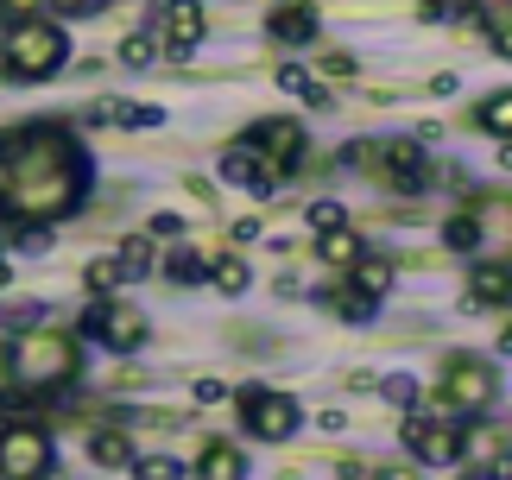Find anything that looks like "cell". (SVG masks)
Returning a JSON list of instances; mask_svg holds the SVG:
<instances>
[{
  "mask_svg": "<svg viewBox=\"0 0 512 480\" xmlns=\"http://www.w3.org/2000/svg\"><path fill=\"white\" fill-rule=\"evenodd\" d=\"M159 57H165V45H159L152 32L121 38V64H127V70H159Z\"/></svg>",
  "mask_w": 512,
  "mask_h": 480,
  "instance_id": "25",
  "label": "cell"
},
{
  "mask_svg": "<svg viewBox=\"0 0 512 480\" xmlns=\"http://www.w3.org/2000/svg\"><path fill=\"white\" fill-rule=\"evenodd\" d=\"M443 240H449V247H456V253H475L481 247V222H475V215H449V228H443Z\"/></svg>",
  "mask_w": 512,
  "mask_h": 480,
  "instance_id": "27",
  "label": "cell"
},
{
  "mask_svg": "<svg viewBox=\"0 0 512 480\" xmlns=\"http://www.w3.org/2000/svg\"><path fill=\"white\" fill-rule=\"evenodd\" d=\"M386 398H392V405H411V398H418V386L399 373V379H386Z\"/></svg>",
  "mask_w": 512,
  "mask_h": 480,
  "instance_id": "39",
  "label": "cell"
},
{
  "mask_svg": "<svg viewBox=\"0 0 512 480\" xmlns=\"http://www.w3.org/2000/svg\"><path fill=\"white\" fill-rule=\"evenodd\" d=\"M51 474V436L38 424L0 430V480H45Z\"/></svg>",
  "mask_w": 512,
  "mask_h": 480,
  "instance_id": "8",
  "label": "cell"
},
{
  "mask_svg": "<svg viewBox=\"0 0 512 480\" xmlns=\"http://www.w3.org/2000/svg\"><path fill=\"white\" fill-rule=\"evenodd\" d=\"M196 474H203V480H247V455L234 443H209L203 462H196Z\"/></svg>",
  "mask_w": 512,
  "mask_h": 480,
  "instance_id": "16",
  "label": "cell"
},
{
  "mask_svg": "<svg viewBox=\"0 0 512 480\" xmlns=\"http://www.w3.org/2000/svg\"><path fill=\"white\" fill-rule=\"evenodd\" d=\"M500 348H506V354H512V323H506V335H500Z\"/></svg>",
  "mask_w": 512,
  "mask_h": 480,
  "instance_id": "46",
  "label": "cell"
},
{
  "mask_svg": "<svg viewBox=\"0 0 512 480\" xmlns=\"http://www.w3.org/2000/svg\"><path fill=\"white\" fill-rule=\"evenodd\" d=\"M456 480H494V474H487V468H468V474H456Z\"/></svg>",
  "mask_w": 512,
  "mask_h": 480,
  "instance_id": "44",
  "label": "cell"
},
{
  "mask_svg": "<svg viewBox=\"0 0 512 480\" xmlns=\"http://www.w3.org/2000/svg\"><path fill=\"white\" fill-rule=\"evenodd\" d=\"M83 285H89L95 297H108L114 285H127V278H121V266H114V259H89V272H83Z\"/></svg>",
  "mask_w": 512,
  "mask_h": 480,
  "instance_id": "30",
  "label": "cell"
},
{
  "mask_svg": "<svg viewBox=\"0 0 512 480\" xmlns=\"http://www.w3.org/2000/svg\"><path fill=\"white\" fill-rule=\"evenodd\" d=\"M89 455H95L102 468H133V443H127V430H114V424L89 436Z\"/></svg>",
  "mask_w": 512,
  "mask_h": 480,
  "instance_id": "19",
  "label": "cell"
},
{
  "mask_svg": "<svg viewBox=\"0 0 512 480\" xmlns=\"http://www.w3.org/2000/svg\"><path fill=\"white\" fill-rule=\"evenodd\" d=\"M38 7H45V0H0V26H26V19H38Z\"/></svg>",
  "mask_w": 512,
  "mask_h": 480,
  "instance_id": "33",
  "label": "cell"
},
{
  "mask_svg": "<svg viewBox=\"0 0 512 480\" xmlns=\"http://www.w3.org/2000/svg\"><path fill=\"white\" fill-rule=\"evenodd\" d=\"M70 57V38L57 19H26V26L7 32V45H0V76L7 83H45V76L64 70Z\"/></svg>",
  "mask_w": 512,
  "mask_h": 480,
  "instance_id": "3",
  "label": "cell"
},
{
  "mask_svg": "<svg viewBox=\"0 0 512 480\" xmlns=\"http://www.w3.org/2000/svg\"><path fill=\"white\" fill-rule=\"evenodd\" d=\"M108 297H95V304L83 310V323H76V342H108Z\"/></svg>",
  "mask_w": 512,
  "mask_h": 480,
  "instance_id": "29",
  "label": "cell"
},
{
  "mask_svg": "<svg viewBox=\"0 0 512 480\" xmlns=\"http://www.w3.org/2000/svg\"><path fill=\"white\" fill-rule=\"evenodd\" d=\"M13 285V266H7V259H0V291H7Z\"/></svg>",
  "mask_w": 512,
  "mask_h": 480,
  "instance_id": "45",
  "label": "cell"
},
{
  "mask_svg": "<svg viewBox=\"0 0 512 480\" xmlns=\"http://www.w3.org/2000/svg\"><path fill=\"white\" fill-rule=\"evenodd\" d=\"M83 367V342L64 329H32V335H13L7 342V379L19 392H45V386H64Z\"/></svg>",
  "mask_w": 512,
  "mask_h": 480,
  "instance_id": "2",
  "label": "cell"
},
{
  "mask_svg": "<svg viewBox=\"0 0 512 480\" xmlns=\"http://www.w3.org/2000/svg\"><path fill=\"white\" fill-rule=\"evenodd\" d=\"M222 398H228L222 379H196V405H222Z\"/></svg>",
  "mask_w": 512,
  "mask_h": 480,
  "instance_id": "38",
  "label": "cell"
},
{
  "mask_svg": "<svg viewBox=\"0 0 512 480\" xmlns=\"http://www.w3.org/2000/svg\"><path fill=\"white\" fill-rule=\"evenodd\" d=\"M475 127H481V133H494V139H512V89L487 95V102L475 108Z\"/></svg>",
  "mask_w": 512,
  "mask_h": 480,
  "instance_id": "22",
  "label": "cell"
},
{
  "mask_svg": "<svg viewBox=\"0 0 512 480\" xmlns=\"http://www.w3.org/2000/svg\"><path fill=\"white\" fill-rule=\"evenodd\" d=\"M373 158H380V184L399 190V196H418V190H430V177H437L418 139H386V146H373Z\"/></svg>",
  "mask_w": 512,
  "mask_h": 480,
  "instance_id": "9",
  "label": "cell"
},
{
  "mask_svg": "<svg viewBox=\"0 0 512 480\" xmlns=\"http://www.w3.org/2000/svg\"><path fill=\"white\" fill-rule=\"evenodd\" d=\"M209 285L222 291V297H247V285H253V266H247L241 253H222V259L209 266Z\"/></svg>",
  "mask_w": 512,
  "mask_h": 480,
  "instance_id": "18",
  "label": "cell"
},
{
  "mask_svg": "<svg viewBox=\"0 0 512 480\" xmlns=\"http://www.w3.org/2000/svg\"><path fill=\"white\" fill-rule=\"evenodd\" d=\"M45 304H38V297H19V304H7V310H0V329H7V335H32V329H45Z\"/></svg>",
  "mask_w": 512,
  "mask_h": 480,
  "instance_id": "23",
  "label": "cell"
},
{
  "mask_svg": "<svg viewBox=\"0 0 512 480\" xmlns=\"http://www.w3.org/2000/svg\"><path fill=\"white\" fill-rule=\"evenodd\" d=\"M418 7H424V19H449V13H468L475 0H418Z\"/></svg>",
  "mask_w": 512,
  "mask_h": 480,
  "instance_id": "36",
  "label": "cell"
},
{
  "mask_svg": "<svg viewBox=\"0 0 512 480\" xmlns=\"http://www.w3.org/2000/svg\"><path fill=\"white\" fill-rule=\"evenodd\" d=\"M373 480H424V468H380Z\"/></svg>",
  "mask_w": 512,
  "mask_h": 480,
  "instance_id": "40",
  "label": "cell"
},
{
  "mask_svg": "<svg viewBox=\"0 0 512 480\" xmlns=\"http://www.w3.org/2000/svg\"><path fill=\"white\" fill-rule=\"evenodd\" d=\"M45 7L64 19H89V13H102V0H45Z\"/></svg>",
  "mask_w": 512,
  "mask_h": 480,
  "instance_id": "34",
  "label": "cell"
},
{
  "mask_svg": "<svg viewBox=\"0 0 512 480\" xmlns=\"http://www.w3.org/2000/svg\"><path fill=\"white\" fill-rule=\"evenodd\" d=\"M247 146L260 152L279 177H291V171H298V158H304V127H298V120H260V127L247 133Z\"/></svg>",
  "mask_w": 512,
  "mask_h": 480,
  "instance_id": "10",
  "label": "cell"
},
{
  "mask_svg": "<svg viewBox=\"0 0 512 480\" xmlns=\"http://www.w3.org/2000/svg\"><path fill=\"white\" fill-rule=\"evenodd\" d=\"M241 424H247V436H260V443H285V436H298L304 411L291 405L285 392H266V386H241Z\"/></svg>",
  "mask_w": 512,
  "mask_h": 480,
  "instance_id": "6",
  "label": "cell"
},
{
  "mask_svg": "<svg viewBox=\"0 0 512 480\" xmlns=\"http://www.w3.org/2000/svg\"><path fill=\"white\" fill-rule=\"evenodd\" d=\"M399 436H405V449H418L424 468H456L462 462V417H424L418 405H411Z\"/></svg>",
  "mask_w": 512,
  "mask_h": 480,
  "instance_id": "5",
  "label": "cell"
},
{
  "mask_svg": "<svg viewBox=\"0 0 512 480\" xmlns=\"http://www.w3.org/2000/svg\"><path fill=\"white\" fill-rule=\"evenodd\" d=\"M127 127H165V108H159V102H140V108H133V120H127Z\"/></svg>",
  "mask_w": 512,
  "mask_h": 480,
  "instance_id": "37",
  "label": "cell"
},
{
  "mask_svg": "<svg viewBox=\"0 0 512 480\" xmlns=\"http://www.w3.org/2000/svg\"><path fill=\"white\" fill-rule=\"evenodd\" d=\"M487 474H494V480H512V455H500V462L487 468Z\"/></svg>",
  "mask_w": 512,
  "mask_h": 480,
  "instance_id": "42",
  "label": "cell"
},
{
  "mask_svg": "<svg viewBox=\"0 0 512 480\" xmlns=\"http://www.w3.org/2000/svg\"><path fill=\"white\" fill-rule=\"evenodd\" d=\"M152 38L165 45V57H190L209 38L203 0H159V7H152Z\"/></svg>",
  "mask_w": 512,
  "mask_h": 480,
  "instance_id": "7",
  "label": "cell"
},
{
  "mask_svg": "<svg viewBox=\"0 0 512 480\" xmlns=\"http://www.w3.org/2000/svg\"><path fill=\"white\" fill-rule=\"evenodd\" d=\"M146 335H152V329H146V316H140V310L114 304V310H108V342H102V348H114V354H140V348H146Z\"/></svg>",
  "mask_w": 512,
  "mask_h": 480,
  "instance_id": "14",
  "label": "cell"
},
{
  "mask_svg": "<svg viewBox=\"0 0 512 480\" xmlns=\"http://www.w3.org/2000/svg\"><path fill=\"white\" fill-rule=\"evenodd\" d=\"M165 278H171V285H209V259L190 253V247H177V253L165 259Z\"/></svg>",
  "mask_w": 512,
  "mask_h": 480,
  "instance_id": "24",
  "label": "cell"
},
{
  "mask_svg": "<svg viewBox=\"0 0 512 480\" xmlns=\"http://www.w3.org/2000/svg\"><path fill=\"white\" fill-rule=\"evenodd\" d=\"M89 190V152L64 127L0 133V215L19 222H64Z\"/></svg>",
  "mask_w": 512,
  "mask_h": 480,
  "instance_id": "1",
  "label": "cell"
},
{
  "mask_svg": "<svg viewBox=\"0 0 512 480\" xmlns=\"http://www.w3.org/2000/svg\"><path fill=\"white\" fill-rule=\"evenodd\" d=\"M279 89H285V95H298V102H310V108H329V89H323L304 64H279Z\"/></svg>",
  "mask_w": 512,
  "mask_h": 480,
  "instance_id": "21",
  "label": "cell"
},
{
  "mask_svg": "<svg viewBox=\"0 0 512 480\" xmlns=\"http://www.w3.org/2000/svg\"><path fill=\"white\" fill-rule=\"evenodd\" d=\"M342 480H373V474H367L361 462H348V468H342Z\"/></svg>",
  "mask_w": 512,
  "mask_h": 480,
  "instance_id": "43",
  "label": "cell"
},
{
  "mask_svg": "<svg viewBox=\"0 0 512 480\" xmlns=\"http://www.w3.org/2000/svg\"><path fill=\"white\" fill-rule=\"evenodd\" d=\"M494 51H500V57H512V26H500V32H494Z\"/></svg>",
  "mask_w": 512,
  "mask_h": 480,
  "instance_id": "41",
  "label": "cell"
},
{
  "mask_svg": "<svg viewBox=\"0 0 512 480\" xmlns=\"http://www.w3.org/2000/svg\"><path fill=\"white\" fill-rule=\"evenodd\" d=\"M114 266H121L127 285H140V278H152V266H159V253H152V234H127L121 247H114Z\"/></svg>",
  "mask_w": 512,
  "mask_h": 480,
  "instance_id": "15",
  "label": "cell"
},
{
  "mask_svg": "<svg viewBox=\"0 0 512 480\" xmlns=\"http://www.w3.org/2000/svg\"><path fill=\"white\" fill-rule=\"evenodd\" d=\"M494 392H500V379L481 354H449L443 360V411L449 417H481L494 405Z\"/></svg>",
  "mask_w": 512,
  "mask_h": 480,
  "instance_id": "4",
  "label": "cell"
},
{
  "mask_svg": "<svg viewBox=\"0 0 512 480\" xmlns=\"http://www.w3.org/2000/svg\"><path fill=\"white\" fill-rule=\"evenodd\" d=\"M140 480H184V462L177 455H146V462H133Z\"/></svg>",
  "mask_w": 512,
  "mask_h": 480,
  "instance_id": "32",
  "label": "cell"
},
{
  "mask_svg": "<svg viewBox=\"0 0 512 480\" xmlns=\"http://www.w3.org/2000/svg\"><path fill=\"white\" fill-rule=\"evenodd\" d=\"M317 253L329 259V266H348V272H354V266L367 259V247H361V234H354V228H336V234H323V240H317Z\"/></svg>",
  "mask_w": 512,
  "mask_h": 480,
  "instance_id": "20",
  "label": "cell"
},
{
  "mask_svg": "<svg viewBox=\"0 0 512 480\" xmlns=\"http://www.w3.org/2000/svg\"><path fill=\"white\" fill-rule=\"evenodd\" d=\"M215 171H222V184H241V190H253V196H272V190H279V171H272L266 158L247 146V139H234Z\"/></svg>",
  "mask_w": 512,
  "mask_h": 480,
  "instance_id": "11",
  "label": "cell"
},
{
  "mask_svg": "<svg viewBox=\"0 0 512 480\" xmlns=\"http://www.w3.org/2000/svg\"><path fill=\"white\" fill-rule=\"evenodd\" d=\"M317 32H323V19H317V7H304V0H285V7L266 13L272 45H317Z\"/></svg>",
  "mask_w": 512,
  "mask_h": 480,
  "instance_id": "12",
  "label": "cell"
},
{
  "mask_svg": "<svg viewBox=\"0 0 512 480\" xmlns=\"http://www.w3.org/2000/svg\"><path fill=\"white\" fill-rule=\"evenodd\" d=\"M51 247V222H19L13 228V253H45Z\"/></svg>",
  "mask_w": 512,
  "mask_h": 480,
  "instance_id": "31",
  "label": "cell"
},
{
  "mask_svg": "<svg viewBox=\"0 0 512 480\" xmlns=\"http://www.w3.org/2000/svg\"><path fill=\"white\" fill-rule=\"evenodd\" d=\"M468 304H512V266L506 259H481L475 272H468Z\"/></svg>",
  "mask_w": 512,
  "mask_h": 480,
  "instance_id": "13",
  "label": "cell"
},
{
  "mask_svg": "<svg viewBox=\"0 0 512 480\" xmlns=\"http://www.w3.org/2000/svg\"><path fill=\"white\" fill-rule=\"evenodd\" d=\"M304 222H310V234L323 240V234H336V228H348V209L336 203V196H317V203L304 209Z\"/></svg>",
  "mask_w": 512,
  "mask_h": 480,
  "instance_id": "26",
  "label": "cell"
},
{
  "mask_svg": "<svg viewBox=\"0 0 512 480\" xmlns=\"http://www.w3.org/2000/svg\"><path fill=\"white\" fill-rule=\"evenodd\" d=\"M146 234H152V240H177V234H184V215H171V209H165V215H152V228H146Z\"/></svg>",
  "mask_w": 512,
  "mask_h": 480,
  "instance_id": "35",
  "label": "cell"
},
{
  "mask_svg": "<svg viewBox=\"0 0 512 480\" xmlns=\"http://www.w3.org/2000/svg\"><path fill=\"white\" fill-rule=\"evenodd\" d=\"M329 310H336L342 316V323H367V316H373V297H361V291H329Z\"/></svg>",
  "mask_w": 512,
  "mask_h": 480,
  "instance_id": "28",
  "label": "cell"
},
{
  "mask_svg": "<svg viewBox=\"0 0 512 480\" xmlns=\"http://www.w3.org/2000/svg\"><path fill=\"white\" fill-rule=\"evenodd\" d=\"M348 285H354V291H361V297H373V304H380V297L392 291V259H380V253H367V259H361V266H354V272H348Z\"/></svg>",
  "mask_w": 512,
  "mask_h": 480,
  "instance_id": "17",
  "label": "cell"
}]
</instances>
